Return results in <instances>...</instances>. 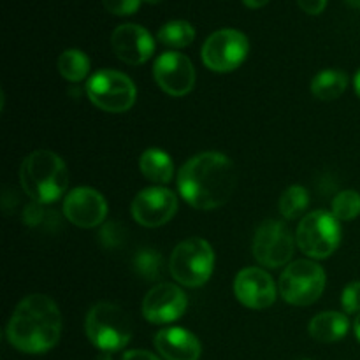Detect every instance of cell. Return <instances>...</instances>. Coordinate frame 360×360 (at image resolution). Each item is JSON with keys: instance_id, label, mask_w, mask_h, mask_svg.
Instances as JSON below:
<instances>
[{"instance_id": "cell-33", "label": "cell", "mask_w": 360, "mask_h": 360, "mask_svg": "<svg viewBox=\"0 0 360 360\" xmlns=\"http://www.w3.org/2000/svg\"><path fill=\"white\" fill-rule=\"evenodd\" d=\"M354 329H355V336H357V340L360 341V313H359L357 320H355V326H354Z\"/></svg>"}, {"instance_id": "cell-13", "label": "cell", "mask_w": 360, "mask_h": 360, "mask_svg": "<svg viewBox=\"0 0 360 360\" xmlns=\"http://www.w3.org/2000/svg\"><path fill=\"white\" fill-rule=\"evenodd\" d=\"M63 214L70 224L81 229L98 227L104 224L105 214H108V202L94 188H74L63 202Z\"/></svg>"}, {"instance_id": "cell-29", "label": "cell", "mask_w": 360, "mask_h": 360, "mask_svg": "<svg viewBox=\"0 0 360 360\" xmlns=\"http://www.w3.org/2000/svg\"><path fill=\"white\" fill-rule=\"evenodd\" d=\"M41 206L42 204L34 202V204H30V206L25 207V211H23L25 224L30 225V227H34V225L41 224V221L44 220V211H42Z\"/></svg>"}, {"instance_id": "cell-31", "label": "cell", "mask_w": 360, "mask_h": 360, "mask_svg": "<svg viewBox=\"0 0 360 360\" xmlns=\"http://www.w3.org/2000/svg\"><path fill=\"white\" fill-rule=\"evenodd\" d=\"M122 360H160L146 350H130L123 355Z\"/></svg>"}, {"instance_id": "cell-36", "label": "cell", "mask_w": 360, "mask_h": 360, "mask_svg": "<svg viewBox=\"0 0 360 360\" xmlns=\"http://www.w3.org/2000/svg\"><path fill=\"white\" fill-rule=\"evenodd\" d=\"M95 360H112V359H111V355H109V354H102V355H98V357Z\"/></svg>"}, {"instance_id": "cell-9", "label": "cell", "mask_w": 360, "mask_h": 360, "mask_svg": "<svg viewBox=\"0 0 360 360\" xmlns=\"http://www.w3.org/2000/svg\"><path fill=\"white\" fill-rule=\"evenodd\" d=\"M250 42L243 32L224 28L206 39L202 46V62L214 72H231L248 56Z\"/></svg>"}, {"instance_id": "cell-10", "label": "cell", "mask_w": 360, "mask_h": 360, "mask_svg": "<svg viewBox=\"0 0 360 360\" xmlns=\"http://www.w3.org/2000/svg\"><path fill=\"white\" fill-rule=\"evenodd\" d=\"M253 257L257 262L267 267L285 266L294 253V238L287 225L276 220L260 224L253 236Z\"/></svg>"}, {"instance_id": "cell-26", "label": "cell", "mask_w": 360, "mask_h": 360, "mask_svg": "<svg viewBox=\"0 0 360 360\" xmlns=\"http://www.w3.org/2000/svg\"><path fill=\"white\" fill-rule=\"evenodd\" d=\"M98 239H101L105 248H118L123 239H125V232H123V227L118 221H109V224H104L101 227Z\"/></svg>"}, {"instance_id": "cell-1", "label": "cell", "mask_w": 360, "mask_h": 360, "mask_svg": "<svg viewBox=\"0 0 360 360\" xmlns=\"http://www.w3.org/2000/svg\"><path fill=\"white\" fill-rule=\"evenodd\" d=\"M238 172L229 157L206 151L190 158L178 174V188L183 199L195 210L211 211L224 206L236 190Z\"/></svg>"}, {"instance_id": "cell-14", "label": "cell", "mask_w": 360, "mask_h": 360, "mask_svg": "<svg viewBox=\"0 0 360 360\" xmlns=\"http://www.w3.org/2000/svg\"><path fill=\"white\" fill-rule=\"evenodd\" d=\"M186 309V295L172 283L155 285L143 301V315L151 323H169L178 320Z\"/></svg>"}, {"instance_id": "cell-25", "label": "cell", "mask_w": 360, "mask_h": 360, "mask_svg": "<svg viewBox=\"0 0 360 360\" xmlns=\"http://www.w3.org/2000/svg\"><path fill=\"white\" fill-rule=\"evenodd\" d=\"M333 214L341 221H350L360 214V193L355 190H345L333 200Z\"/></svg>"}, {"instance_id": "cell-18", "label": "cell", "mask_w": 360, "mask_h": 360, "mask_svg": "<svg viewBox=\"0 0 360 360\" xmlns=\"http://www.w3.org/2000/svg\"><path fill=\"white\" fill-rule=\"evenodd\" d=\"M350 329V322L343 313L338 311H326L316 315L309 322V336L320 343H334L347 336Z\"/></svg>"}, {"instance_id": "cell-3", "label": "cell", "mask_w": 360, "mask_h": 360, "mask_svg": "<svg viewBox=\"0 0 360 360\" xmlns=\"http://www.w3.org/2000/svg\"><path fill=\"white\" fill-rule=\"evenodd\" d=\"M20 181L25 193L34 202L51 204L67 190L69 171L58 155L48 150H37L21 164Z\"/></svg>"}, {"instance_id": "cell-27", "label": "cell", "mask_w": 360, "mask_h": 360, "mask_svg": "<svg viewBox=\"0 0 360 360\" xmlns=\"http://www.w3.org/2000/svg\"><path fill=\"white\" fill-rule=\"evenodd\" d=\"M105 11L115 16H130L141 6V0H102Z\"/></svg>"}, {"instance_id": "cell-15", "label": "cell", "mask_w": 360, "mask_h": 360, "mask_svg": "<svg viewBox=\"0 0 360 360\" xmlns=\"http://www.w3.org/2000/svg\"><path fill=\"white\" fill-rule=\"evenodd\" d=\"M111 48L122 62L141 65L148 62L155 51V41L150 32L141 25H120L111 35Z\"/></svg>"}, {"instance_id": "cell-30", "label": "cell", "mask_w": 360, "mask_h": 360, "mask_svg": "<svg viewBox=\"0 0 360 360\" xmlns=\"http://www.w3.org/2000/svg\"><path fill=\"white\" fill-rule=\"evenodd\" d=\"M297 4L301 6V9L304 11V13L316 16V14H320L326 9L327 0H297Z\"/></svg>"}, {"instance_id": "cell-28", "label": "cell", "mask_w": 360, "mask_h": 360, "mask_svg": "<svg viewBox=\"0 0 360 360\" xmlns=\"http://www.w3.org/2000/svg\"><path fill=\"white\" fill-rule=\"evenodd\" d=\"M341 304H343L347 313H359L360 311V281H354L348 285L343 290V297H341Z\"/></svg>"}, {"instance_id": "cell-35", "label": "cell", "mask_w": 360, "mask_h": 360, "mask_svg": "<svg viewBox=\"0 0 360 360\" xmlns=\"http://www.w3.org/2000/svg\"><path fill=\"white\" fill-rule=\"evenodd\" d=\"M355 91H357V95L360 97V70L357 72V76H355Z\"/></svg>"}, {"instance_id": "cell-8", "label": "cell", "mask_w": 360, "mask_h": 360, "mask_svg": "<svg viewBox=\"0 0 360 360\" xmlns=\"http://www.w3.org/2000/svg\"><path fill=\"white\" fill-rule=\"evenodd\" d=\"M297 245L311 259H327L336 252L341 241L338 218L326 211H315L304 217L297 227Z\"/></svg>"}, {"instance_id": "cell-22", "label": "cell", "mask_w": 360, "mask_h": 360, "mask_svg": "<svg viewBox=\"0 0 360 360\" xmlns=\"http://www.w3.org/2000/svg\"><path fill=\"white\" fill-rule=\"evenodd\" d=\"M58 65L60 74L65 77L67 81H72V83H77V81L84 79V76L90 70V60L79 49H67L62 55L58 56Z\"/></svg>"}, {"instance_id": "cell-32", "label": "cell", "mask_w": 360, "mask_h": 360, "mask_svg": "<svg viewBox=\"0 0 360 360\" xmlns=\"http://www.w3.org/2000/svg\"><path fill=\"white\" fill-rule=\"evenodd\" d=\"M245 2L246 7H250V9H260V7L266 6L269 0H243Z\"/></svg>"}, {"instance_id": "cell-19", "label": "cell", "mask_w": 360, "mask_h": 360, "mask_svg": "<svg viewBox=\"0 0 360 360\" xmlns=\"http://www.w3.org/2000/svg\"><path fill=\"white\" fill-rule=\"evenodd\" d=\"M139 169L153 183H167L172 178V160L164 150L150 148L139 158Z\"/></svg>"}, {"instance_id": "cell-6", "label": "cell", "mask_w": 360, "mask_h": 360, "mask_svg": "<svg viewBox=\"0 0 360 360\" xmlns=\"http://www.w3.org/2000/svg\"><path fill=\"white\" fill-rule=\"evenodd\" d=\"M326 288V271L311 260H295L280 278V294L288 304L309 306Z\"/></svg>"}, {"instance_id": "cell-12", "label": "cell", "mask_w": 360, "mask_h": 360, "mask_svg": "<svg viewBox=\"0 0 360 360\" xmlns=\"http://www.w3.org/2000/svg\"><path fill=\"white\" fill-rule=\"evenodd\" d=\"M178 211V199L167 188L153 186L136 195L132 202V217L143 227L165 225Z\"/></svg>"}, {"instance_id": "cell-24", "label": "cell", "mask_w": 360, "mask_h": 360, "mask_svg": "<svg viewBox=\"0 0 360 360\" xmlns=\"http://www.w3.org/2000/svg\"><path fill=\"white\" fill-rule=\"evenodd\" d=\"M134 269L146 281L160 280L162 269H164L162 255L158 252H155V250H143L134 259Z\"/></svg>"}, {"instance_id": "cell-20", "label": "cell", "mask_w": 360, "mask_h": 360, "mask_svg": "<svg viewBox=\"0 0 360 360\" xmlns=\"http://www.w3.org/2000/svg\"><path fill=\"white\" fill-rule=\"evenodd\" d=\"M348 86V76L341 70L329 69L316 74L311 83V94L320 101H334L341 97Z\"/></svg>"}, {"instance_id": "cell-23", "label": "cell", "mask_w": 360, "mask_h": 360, "mask_svg": "<svg viewBox=\"0 0 360 360\" xmlns=\"http://www.w3.org/2000/svg\"><path fill=\"white\" fill-rule=\"evenodd\" d=\"M309 204V195L306 192L304 186L294 185L290 188H287L283 192V195L280 197V213L283 214L287 220H294V218L301 217L306 211Z\"/></svg>"}, {"instance_id": "cell-37", "label": "cell", "mask_w": 360, "mask_h": 360, "mask_svg": "<svg viewBox=\"0 0 360 360\" xmlns=\"http://www.w3.org/2000/svg\"><path fill=\"white\" fill-rule=\"evenodd\" d=\"M144 2H148V4H160V2H164V0H144Z\"/></svg>"}, {"instance_id": "cell-34", "label": "cell", "mask_w": 360, "mask_h": 360, "mask_svg": "<svg viewBox=\"0 0 360 360\" xmlns=\"http://www.w3.org/2000/svg\"><path fill=\"white\" fill-rule=\"evenodd\" d=\"M345 2L350 7H354V9H360V0H345Z\"/></svg>"}, {"instance_id": "cell-4", "label": "cell", "mask_w": 360, "mask_h": 360, "mask_svg": "<svg viewBox=\"0 0 360 360\" xmlns=\"http://www.w3.org/2000/svg\"><path fill=\"white\" fill-rule=\"evenodd\" d=\"M84 330L91 343L102 352H118L132 338V322L120 306L98 302L88 311Z\"/></svg>"}, {"instance_id": "cell-16", "label": "cell", "mask_w": 360, "mask_h": 360, "mask_svg": "<svg viewBox=\"0 0 360 360\" xmlns=\"http://www.w3.org/2000/svg\"><path fill=\"white\" fill-rule=\"evenodd\" d=\"M234 294L241 304L252 309H266L276 301L273 278L259 267H246L236 276Z\"/></svg>"}, {"instance_id": "cell-21", "label": "cell", "mask_w": 360, "mask_h": 360, "mask_svg": "<svg viewBox=\"0 0 360 360\" xmlns=\"http://www.w3.org/2000/svg\"><path fill=\"white\" fill-rule=\"evenodd\" d=\"M195 39V28L185 20H174L165 23L158 30V41L169 48H186Z\"/></svg>"}, {"instance_id": "cell-2", "label": "cell", "mask_w": 360, "mask_h": 360, "mask_svg": "<svg viewBox=\"0 0 360 360\" xmlns=\"http://www.w3.org/2000/svg\"><path fill=\"white\" fill-rule=\"evenodd\" d=\"M62 315L51 297L32 294L14 309L7 326V340L23 354H44L60 340Z\"/></svg>"}, {"instance_id": "cell-5", "label": "cell", "mask_w": 360, "mask_h": 360, "mask_svg": "<svg viewBox=\"0 0 360 360\" xmlns=\"http://www.w3.org/2000/svg\"><path fill=\"white\" fill-rule=\"evenodd\" d=\"M214 266L213 248L202 238L179 243L171 255L169 269L172 278L185 287H200L210 280Z\"/></svg>"}, {"instance_id": "cell-11", "label": "cell", "mask_w": 360, "mask_h": 360, "mask_svg": "<svg viewBox=\"0 0 360 360\" xmlns=\"http://www.w3.org/2000/svg\"><path fill=\"white\" fill-rule=\"evenodd\" d=\"M153 76L158 86L172 97L190 94L195 84V69L188 56L178 51H167L155 62Z\"/></svg>"}, {"instance_id": "cell-17", "label": "cell", "mask_w": 360, "mask_h": 360, "mask_svg": "<svg viewBox=\"0 0 360 360\" xmlns=\"http://www.w3.org/2000/svg\"><path fill=\"white\" fill-rule=\"evenodd\" d=\"M155 348L165 360H199L200 341L181 327H169L155 336Z\"/></svg>"}, {"instance_id": "cell-7", "label": "cell", "mask_w": 360, "mask_h": 360, "mask_svg": "<svg viewBox=\"0 0 360 360\" xmlns=\"http://www.w3.org/2000/svg\"><path fill=\"white\" fill-rule=\"evenodd\" d=\"M86 95L102 111L125 112L136 102V86L127 74L105 69L90 77Z\"/></svg>"}]
</instances>
